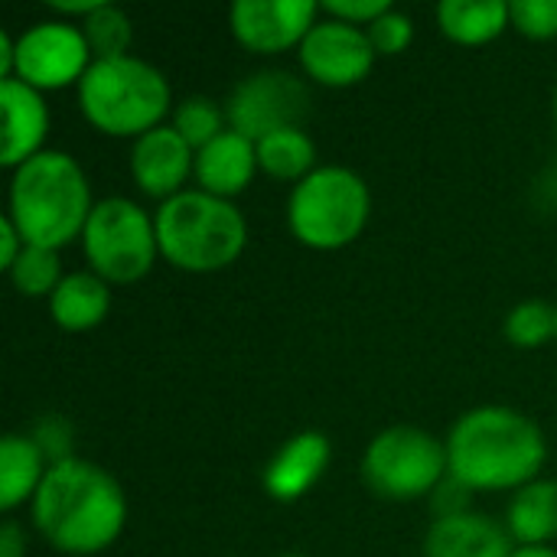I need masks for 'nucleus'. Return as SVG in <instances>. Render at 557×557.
<instances>
[{"instance_id": "423d86ee", "label": "nucleus", "mask_w": 557, "mask_h": 557, "mask_svg": "<svg viewBox=\"0 0 557 557\" xmlns=\"http://www.w3.org/2000/svg\"><path fill=\"white\" fill-rule=\"evenodd\" d=\"M372 215L369 183L349 166H317L304 176L287 199V225L294 238L317 251L352 245Z\"/></svg>"}, {"instance_id": "f3484780", "label": "nucleus", "mask_w": 557, "mask_h": 557, "mask_svg": "<svg viewBox=\"0 0 557 557\" xmlns=\"http://www.w3.org/2000/svg\"><path fill=\"white\" fill-rule=\"evenodd\" d=\"M512 548L516 545L506 525L480 512H460L431 525L424 557H509Z\"/></svg>"}, {"instance_id": "412c9836", "label": "nucleus", "mask_w": 557, "mask_h": 557, "mask_svg": "<svg viewBox=\"0 0 557 557\" xmlns=\"http://www.w3.org/2000/svg\"><path fill=\"white\" fill-rule=\"evenodd\" d=\"M506 529L516 545H548L557 539V483L555 480H535L522 490H516Z\"/></svg>"}, {"instance_id": "1a4fd4ad", "label": "nucleus", "mask_w": 557, "mask_h": 557, "mask_svg": "<svg viewBox=\"0 0 557 557\" xmlns=\"http://www.w3.org/2000/svg\"><path fill=\"white\" fill-rule=\"evenodd\" d=\"M310 88L287 69H258L245 75L225 98L228 127L255 144L284 127H304L310 117Z\"/></svg>"}, {"instance_id": "7c9ffc66", "label": "nucleus", "mask_w": 557, "mask_h": 557, "mask_svg": "<svg viewBox=\"0 0 557 557\" xmlns=\"http://www.w3.org/2000/svg\"><path fill=\"white\" fill-rule=\"evenodd\" d=\"M26 555V542L16 522H7L0 529V557H23Z\"/></svg>"}, {"instance_id": "473e14b6", "label": "nucleus", "mask_w": 557, "mask_h": 557, "mask_svg": "<svg viewBox=\"0 0 557 557\" xmlns=\"http://www.w3.org/2000/svg\"><path fill=\"white\" fill-rule=\"evenodd\" d=\"M101 3H104V0H52L49 7H52L55 13H65V16H78V20H85V16H88V13H95Z\"/></svg>"}, {"instance_id": "2eb2a0df", "label": "nucleus", "mask_w": 557, "mask_h": 557, "mask_svg": "<svg viewBox=\"0 0 557 557\" xmlns=\"http://www.w3.org/2000/svg\"><path fill=\"white\" fill-rule=\"evenodd\" d=\"M0 111H3V147L0 163L7 170L23 166L46 147L49 134V108L42 101V91L23 85L20 78L0 82Z\"/></svg>"}, {"instance_id": "9b49d317", "label": "nucleus", "mask_w": 557, "mask_h": 557, "mask_svg": "<svg viewBox=\"0 0 557 557\" xmlns=\"http://www.w3.org/2000/svg\"><path fill=\"white\" fill-rule=\"evenodd\" d=\"M297 55H300L307 78L326 88L359 85L379 59L369 39V29L343 23L336 16L317 20L310 33L304 36V42L297 46Z\"/></svg>"}, {"instance_id": "6ab92c4d", "label": "nucleus", "mask_w": 557, "mask_h": 557, "mask_svg": "<svg viewBox=\"0 0 557 557\" xmlns=\"http://www.w3.org/2000/svg\"><path fill=\"white\" fill-rule=\"evenodd\" d=\"M33 434H7L0 441V509L13 512L33 503L49 463Z\"/></svg>"}, {"instance_id": "7ed1b4c3", "label": "nucleus", "mask_w": 557, "mask_h": 557, "mask_svg": "<svg viewBox=\"0 0 557 557\" xmlns=\"http://www.w3.org/2000/svg\"><path fill=\"white\" fill-rule=\"evenodd\" d=\"M91 189L78 160L65 150H42L13 170L7 215L26 245L52 248L82 238L91 215Z\"/></svg>"}, {"instance_id": "f257e3e1", "label": "nucleus", "mask_w": 557, "mask_h": 557, "mask_svg": "<svg viewBox=\"0 0 557 557\" xmlns=\"http://www.w3.org/2000/svg\"><path fill=\"white\" fill-rule=\"evenodd\" d=\"M29 516L36 532L62 555H98L111 548L127 522V499L121 483L98 463L65 457L49 463Z\"/></svg>"}, {"instance_id": "f03ea898", "label": "nucleus", "mask_w": 557, "mask_h": 557, "mask_svg": "<svg viewBox=\"0 0 557 557\" xmlns=\"http://www.w3.org/2000/svg\"><path fill=\"white\" fill-rule=\"evenodd\" d=\"M450 476L470 493L522 490L539 480L548 460L542 428L506 405H483L457 418L447 434Z\"/></svg>"}, {"instance_id": "cd10ccee", "label": "nucleus", "mask_w": 557, "mask_h": 557, "mask_svg": "<svg viewBox=\"0 0 557 557\" xmlns=\"http://www.w3.org/2000/svg\"><path fill=\"white\" fill-rule=\"evenodd\" d=\"M369 29V39H372V46H375V52L379 55H398V52H405L408 46H411V39H414V23H411V16L408 13H401V10H388V13H382L372 26H366Z\"/></svg>"}, {"instance_id": "4be33fe9", "label": "nucleus", "mask_w": 557, "mask_h": 557, "mask_svg": "<svg viewBox=\"0 0 557 557\" xmlns=\"http://www.w3.org/2000/svg\"><path fill=\"white\" fill-rule=\"evenodd\" d=\"M258 170L281 183H300L317 170V144L304 127H284L258 140Z\"/></svg>"}, {"instance_id": "f704fd0d", "label": "nucleus", "mask_w": 557, "mask_h": 557, "mask_svg": "<svg viewBox=\"0 0 557 557\" xmlns=\"http://www.w3.org/2000/svg\"><path fill=\"white\" fill-rule=\"evenodd\" d=\"M555 117H557V85H555Z\"/></svg>"}, {"instance_id": "ddd939ff", "label": "nucleus", "mask_w": 557, "mask_h": 557, "mask_svg": "<svg viewBox=\"0 0 557 557\" xmlns=\"http://www.w3.org/2000/svg\"><path fill=\"white\" fill-rule=\"evenodd\" d=\"M193 163H196V150L183 140V134L173 124H160L140 134L131 147L134 183L160 202L186 189V180L193 176Z\"/></svg>"}, {"instance_id": "b1692460", "label": "nucleus", "mask_w": 557, "mask_h": 557, "mask_svg": "<svg viewBox=\"0 0 557 557\" xmlns=\"http://www.w3.org/2000/svg\"><path fill=\"white\" fill-rule=\"evenodd\" d=\"M170 124L183 134V140L193 150H199L209 140H215L219 134L228 131V114H225V108L219 101H212L206 95H189V98H183L173 108V121Z\"/></svg>"}, {"instance_id": "bb28decb", "label": "nucleus", "mask_w": 557, "mask_h": 557, "mask_svg": "<svg viewBox=\"0 0 557 557\" xmlns=\"http://www.w3.org/2000/svg\"><path fill=\"white\" fill-rule=\"evenodd\" d=\"M509 13H512V26L529 39L557 36V0H512Z\"/></svg>"}, {"instance_id": "e433bc0d", "label": "nucleus", "mask_w": 557, "mask_h": 557, "mask_svg": "<svg viewBox=\"0 0 557 557\" xmlns=\"http://www.w3.org/2000/svg\"><path fill=\"white\" fill-rule=\"evenodd\" d=\"M555 310H557V304H555Z\"/></svg>"}, {"instance_id": "4468645a", "label": "nucleus", "mask_w": 557, "mask_h": 557, "mask_svg": "<svg viewBox=\"0 0 557 557\" xmlns=\"http://www.w3.org/2000/svg\"><path fill=\"white\" fill-rule=\"evenodd\" d=\"M330 460H333L330 437L320 431H300L287 437L277 447V454L268 460L261 473L264 493L277 503H297L323 480Z\"/></svg>"}, {"instance_id": "0eeeda50", "label": "nucleus", "mask_w": 557, "mask_h": 557, "mask_svg": "<svg viewBox=\"0 0 557 557\" xmlns=\"http://www.w3.org/2000/svg\"><path fill=\"white\" fill-rule=\"evenodd\" d=\"M450 476L447 441L424 428L395 424L375 434L362 454V480L369 490L392 503H411L437 493Z\"/></svg>"}, {"instance_id": "c85d7f7f", "label": "nucleus", "mask_w": 557, "mask_h": 557, "mask_svg": "<svg viewBox=\"0 0 557 557\" xmlns=\"http://www.w3.org/2000/svg\"><path fill=\"white\" fill-rule=\"evenodd\" d=\"M320 10H326V16H336L343 23H352V26H372L382 13L392 10L388 0H326Z\"/></svg>"}, {"instance_id": "39448f33", "label": "nucleus", "mask_w": 557, "mask_h": 557, "mask_svg": "<svg viewBox=\"0 0 557 557\" xmlns=\"http://www.w3.org/2000/svg\"><path fill=\"white\" fill-rule=\"evenodd\" d=\"M78 104L91 127L108 137H140L163 124L173 104L166 75L137 55L95 59L78 82Z\"/></svg>"}, {"instance_id": "5701e85b", "label": "nucleus", "mask_w": 557, "mask_h": 557, "mask_svg": "<svg viewBox=\"0 0 557 557\" xmlns=\"http://www.w3.org/2000/svg\"><path fill=\"white\" fill-rule=\"evenodd\" d=\"M85 42L91 49L95 59H117V55H131V39H134V26L131 16L114 7V3H101L95 13H88L85 20H78Z\"/></svg>"}, {"instance_id": "72a5a7b5", "label": "nucleus", "mask_w": 557, "mask_h": 557, "mask_svg": "<svg viewBox=\"0 0 557 557\" xmlns=\"http://www.w3.org/2000/svg\"><path fill=\"white\" fill-rule=\"evenodd\" d=\"M509 557H557L552 545H516Z\"/></svg>"}, {"instance_id": "a878e982", "label": "nucleus", "mask_w": 557, "mask_h": 557, "mask_svg": "<svg viewBox=\"0 0 557 557\" xmlns=\"http://www.w3.org/2000/svg\"><path fill=\"white\" fill-rule=\"evenodd\" d=\"M506 339L519 349H539L557 339V310L548 300H522L506 317Z\"/></svg>"}, {"instance_id": "20e7f679", "label": "nucleus", "mask_w": 557, "mask_h": 557, "mask_svg": "<svg viewBox=\"0 0 557 557\" xmlns=\"http://www.w3.org/2000/svg\"><path fill=\"white\" fill-rule=\"evenodd\" d=\"M153 222L160 258L189 274L222 271L235 264L248 245V222L235 202L199 186L160 202Z\"/></svg>"}, {"instance_id": "393cba45", "label": "nucleus", "mask_w": 557, "mask_h": 557, "mask_svg": "<svg viewBox=\"0 0 557 557\" xmlns=\"http://www.w3.org/2000/svg\"><path fill=\"white\" fill-rule=\"evenodd\" d=\"M10 281L20 294L26 297H52V290L62 284V261L59 251L52 248H39V245H26L20 251V258L10 264Z\"/></svg>"}, {"instance_id": "2f4dec72", "label": "nucleus", "mask_w": 557, "mask_h": 557, "mask_svg": "<svg viewBox=\"0 0 557 557\" xmlns=\"http://www.w3.org/2000/svg\"><path fill=\"white\" fill-rule=\"evenodd\" d=\"M13 59H16V36L10 29H0V82L13 78Z\"/></svg>"}, {"instance_id": "f8f14e48", "label": "nucleus", "mask_w": 557, "mask_h": 557, "mask_svg": "<svg viewBox=\"0 0 557 557\" xmlns=\"http://www.w3.org/2000/svg\"><path fill=\"white\" fill-rule=\"evenodd\" d=\"M317 13L313 0H238L228 10V26L251 52H284L304 42Z\"/></svg>"}, {"instance_id": "9d476101", "label": "nucleus", "mask_w": 557, "mask_h": 557, "mask_svg": "<svg viewBox=\"0 0 557 557\" xmlns=\"http://www.w3.org/2000/svg\"><path fill=\"white\" fill-rule=\"evenodd\" d=\"M95 62L85 33L69 20H39L16 36L13 78L36 91L78 85Z\"/></svg>"}, {"instance_id": "c9c22d12", "label": "nucleus", "mask_w": 557, "mask_h": 557, "mask_svg": "<svg viewBox=\"0 0 557 557\" xmlns=\"http://www.w3.org/2000/svg\"><path fill=\"white\" fill-rule=\"evenodd\" d=\"M281 557H304V555H281Z\"/></svg>"}, {"instance_id": "aec40b11", "label": "nucleus", "mask_w": 557, "mask_h": 557, "mask_svg": "<svg viewBox=\"0 0 557 557\" xmlns=\"http://www.w3.org/2000/svg\"><path fill=\"white\" fill-rule=\"evenodd\" d=\"M434 16L441 33L460 46L493 42L496 36H503L506 26H512L506 0H441Z\"/></svg>"}, {"instance_id": "6e6552de", "label": "nucleus", "mask_w": 557, "mask_h": 557, "mask_svg": "<svg viewBox=\"0 0 557 557\" xmlns=\"http://www.w3.org/2000/svg\"><path fill=\"white\" fill-rule=\"evenodd\" d=\"M82 248L88 271H95L108 284H134L150 274L160 255L157 222L134 199H98L85 222Z\"/></svg>"}, {"instance_id": "a211bd4d", "label": "nucleus", "mask_w": 557, "mask_h": 557, "mask_svg": "<svg viewBox=\"0 0 557 557\" xmlns=\"http://www.w3.org/2000/svg\"><path fill=\"white\" fill-rule=\"evenodd\" d=\"M111 310V284L98 277L95 271H75L65 274L62 284L49 297L52 320L69 333H85L104 323Z\"/></svg>"}, {"instance_id": "dca6fc26", "label": "nucleus", "mask_w": 557, "mask_h": 557, "mask_svg": "<svg viewBox=\"0 0 557 557\" xmlns=\"http://www.w3.org/2000/svg\"><path fill=\"white\" fill-rule=\"evenodd\" d=\"M255 173H258V144L232 127L196 150L193 176H196L199 189H206L219 199H232V196L245 193L248 183L255 180Z\"/></svg>"}, {"instance_id": "c756f323", "label": "nucleus", "mask_w": 557, "mask_h": 557, "mask_svg": "<svg viewBox=\"0 0 557 557\" xmlns=\"http://www.w3.org/2000/svg\"><path fill=\"white\" fill-rule=\"evenodd\" d=\"M23 248H26L23 235L16 232V225L10 222V215H3V219H0V268L10 271V264L20 258Z\"/></svg>"}]
</instances>
